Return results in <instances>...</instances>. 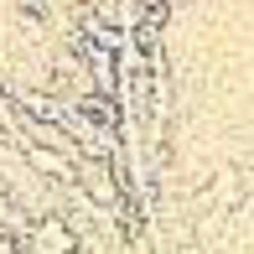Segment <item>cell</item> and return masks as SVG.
Wrapping results in <instances>:
<instances>
[{"label": "cell", "instance_id": "6da1fadb", "mask_svg": "<svg viewBox=\"0 0 254 254\" xmlns=\"http://www.w3.org/2000/svg\"><path fill=\"white\" fill-rule=\"evenodd\" d=\"M67 249H73L67 228H63V223H42V249H37V254H67Z\"/></svg>", "mask_w": 254, "mask_h": 254}, {"label": "cell", "instance_id": "7a4b0ae2", "mask_svg": "<svg viewBox=\"0 0 254 254\" xmlns=\"http://www.w3.org/2000/svg\"><path fill=\"white\" fill-rule=\"evenodd\" d=\"M52 10V0H26V16H47Z\"/></svg>", "mask_w": 254, "mask_h": 254}]
</instances>
